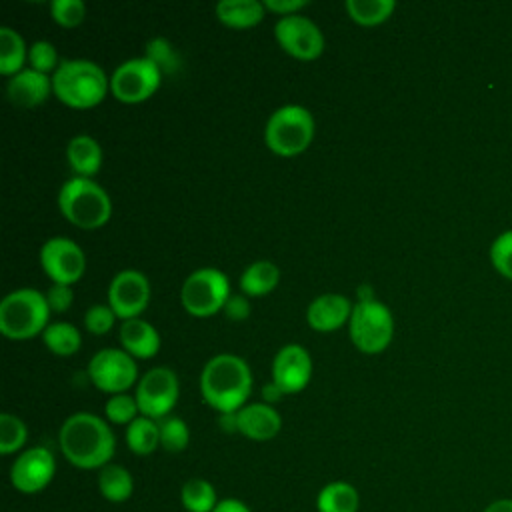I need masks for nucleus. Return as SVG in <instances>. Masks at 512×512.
I'll list each match as a JSON object with an SVG mask.
<instances>
[{"mask_svg":"<svg viewBox=\"0 0 512 512\" xmlns=\"http://www.w3.org/2000/svg\"><path fill=\"white\" fill-rule=\"evenodd\" d=\"M236 418H238V432L256 442L272 440L282 428L280 414L276 412L274 406L266 402H254V404L242 406L236 412Z\"/></svg>","mask_w":512,"mask_h":512,"instance_id":"17","label":"nucleus"},{"mask_svg":"<svg viewBox=\"0 0 512 512\" xmlns=\"http://www.w3.org/2000/svg\"><path fill=\"white\" fill-rule=\"evenodd\" d=\"M348 16L362 26H376L390 18L396 8L394 0H346Z\"/></svg>","mask_w":512,"mask_h":512,"instance_id":"30","label":"nucleus"},{"mask_svg":"<svg viewBox=\"0 0 512 512\" xmlns=\"http://www.w3.org/2000/svg\"><path fill=\"white\" fill-rule=\"evenodd\" d=\"M274 36L282 50L298 60H314L324 52L322 30L302 14L282 16L274 26Z\"/></svg>","mask_w":512,"mask_h":512,"instance_id":"12","label":"nucleus"},{"mask_svg":"<svg viewBox=\"0 0 512 512\" xmlns=\"http://www.w3.org/2000/svg\"><path fill=\"white\" fill-rule=\"evenodd\" d=\"M26 58H28V52L22 36L12 28L2 26L0 28V72L4 76L18 74Z\"/></svg>","mask_w":512,"mask_h":512,"instance_id":"27","label":"nucleus"},{"mask_svg":"<svg viewBox=\"0 0 512 512\" xmlns=\"http://www.w3.org/2000/svg\"><path fill=\"white\" fill-rule=\"evenodd\" d=\"M162 72L146 56L124 60L116 66L110 78L112 96L126 104H136L150 98L160 86Z\"/></svg>","mask_w":512,"mask_h":512,"instance_id":"10","label":"nucleus"},{"mask_svg":"<svg viewBox=\"0 0 512 512\" xmlns=\"http://www.w3.org/2000/svg\"><path fill=\"white\" fill-rule=\"evenodd\" d=\"M230 298V284L218 268H198L182 284L180 300L188 314L204 318L224 308Z\"/></svg>","mask_w":512,"mask_h":512,"instance_id":"8","label":"nucleus"},{"mask_svg":"<svg viewBox=\"0 0 512 512\" xmlns=\"http://www.w3.org/2000/svg\"><path fill=\"white\" fill-rule=\"evenodd\" d=\"M58 208L68 222L78 228L94 230L108 222L112 204L100 184L90 178H70L58 192Z\"/></svg>","mask_w":512,"mask_h":512,"instance_id":"4","label":"nucleus"},{"mask_svg":"<svg viewBox=\"0 0 512 512\" xmlns=\"http://www.w3.org/2000/svg\"><path fill=\"white\" fill-rule=\"evenodd\" d=\"M214 512H252V510L238 498H224L218 502Z\"/></svg>","mask_w":512,"mask_h":512,"instance_id":"42","label":"nucleus"},{"mask_svg":"<svg viewBox=\"0 0 512 512\" xmlns=\"http://www.w3.org/2000/svg\"><path fill=\"white\" fill-rule=\"evenodd\" d=\"M42 340L56 356H72L82 346L78 328L70 322H52L42 332Z\"/></svg>","mask_w":512,"mask_h":512,"instance_id":"28","label":"nucleus"},{"mask_svg":"<svg viewBox=\"0 0 512 512\" xmlns=\"http://www.w3.org/2000/svg\"><path fill=\"white\" fill-rule=\"evenodd\" d=\"M488 258L500 276L512 280V230H504L492 240Z\"/></svg>","mask_w":512,"mask_h":512,"instance_id":"34","label":"nucleus"},{"mask_svg":"<svg viewBox=\"0 0 512 512\" xmlns=\"http://www.w3.org/2000/svg\"><path fill=\"white\" fill-rule=\"evenodd\" d=\"M26 424L14 414H0V454L8 456L20 450L26 442Z\"/></svg>","mask_w":512,"mask_h":512,"instance_id":"33","label":"nucleus"},{"mask_svg":"<svg viewBox=\"0 0 512 512\" xmlns=\"http://www.w3.org/2000/svg\"><path fill=\"white\" fill-rule=\"evenodd\" d=\"M482 512H512V498H498L490 502Z\"/></svg>","mask_w":512,"mask_h":512,"instance_id":"44","label":"nucleus"},{"mask_svg":"<svg viewBox=\"0 0 512 512\" xmlns=\"http://www.w3.org/2000/svg\"><path fill=\"white\" fill-rule=\"evenodd\" d=\"M200 392L208 406L220 414L238 412L252 392L248 364L234 354L212 356L200 374Z\"/></svg>","mask_w":512,"mask_h":512,"instance_id":"2","label":"nucleus"},{"mask_svg":"<svg viewBox=\"0 0 512 512\" xmlns=\"http://www.w3.org/2000/svg\"><path fill=\"white\" fill-rule=\"evenodd\" d=\"M52 312H66L74 302V292L68 284H52L46 294Z\"/></svg>","mask_w":512,"mask_h":512,"instance_id":"39","label":"nucleus"},{"mask_svg":"<svg viewBox=\"0 0 512 512\" xmlns=\"http://www.w3.org/2000/svg\"><path fill=\"white\" fill-rule=\"evenodd\" d=\"M50 92H52V78L32 68H24L18 74L10 76L6 84V94L10 102L20 108H32L42 104Z\"/></svg>","mask_w":512,"mask_h":512,"instance_id":"19","label":"nucleus"},{"mask_svg":"<svg viewBox=\"0 0 512 512\" xmlns=\"http://www.w3.org/2000/svg\"><path fill=\"white\" fill-rule=\"evenodd\" d=\"M50 306L46 294L20 288L0 302V332L10 340H28L46 330Z\"/></svg>","mask_w":512,"mask_h":512,"instance_id":"5","label":"nucleus"},{"mask_svg":"<svg viewBox=\"0 0 512 512\" xmlns=\"http://www.w3.org/2000/svg\"><path fill=\"white\" fill-rule=\"evenodd\" d=\"M348 334L360 352L378 354L392 340L394 318L378 300L356 302L348 320Z\"/></svg>","mask_w":512,"mask_h":512,"instance_id":"7","label":"nucleus"},{"mask_svg":"<svg viewBox=\"0 0 512 512\" xmlns=\"http://www.w3.org/2000/svg\"><path fill=\"white\" fill-rule=\"evenodd\" d=\"M88 376L96 388L108 394H122L138 376L134 358L120 348H102L88 362Z\"/></svg>","mask_w":512,"mask_h":512,"instance_id":"11","label":"nucleus"},{"mask_svg":"<svg viewBox=\"0 0 512 512\" xmlns=\"http://www.w3.org/2000/svg\"><path fill=\"white\" fill-rule=\"evenodd\" d=\"M282 396H284V392H282V388L278 386V384H274V382H268V384H264L262 386V400L266 402V404H274V402H278V400H282Z\"/></svg>","mask_w":512,"mask_h":512,"instance_id":"43","label":"nucleus"},{"mask_svg":"<svg viewBox=\"0 0 512 512\" xmlns=\"http://www.w3.org/2000/svg\"><path fill=\"white\" fill-rule=\"evenodd\" d=\"M358 490L344 480L328 482L316 496L318 512H358Z\"/></svg>","mask_w":512,"mask_h":512,"instance_id":"23","label":"nucleus"},{"mask_svg":"<svg viewBox=\"0 0 512 512\" xmlns=\"http://www.w3.org/2000/svg\"><path fill=\"white\" fill-rule=\"evenodd\" d=\"M160 426V446L166 452H182L190 442V430L186 422L178 416H166L158 420Z\"/></svg>","mask_w":512,"mask_h":512,"instance_id":"32","label":"nucleus"},{"mask_svg":"<svg viewBox=\"0 0 512 512\" xmlns=\"http://www.w3.org/2000/svg\"><path fill=\"white\" fill-rule=\"evenodd\" d=\"M28 62H30L32 70L42 72V74H48L52 70L56 72V68L60 66L58 52H56V48L48 40H36L28 48Z\"/></svg>","mask_w":512,"mask_h":512,"instance_id":"36","label":"nucleus"},{"mask_svg":"<svg viewBox=\"0 0 512 512\" xmlns=\"http://www.w3.org/2000/svg\"><path fill=\"white\" fill-rule=\"evenodd\" d=\"M40 264L54 284H74L82 278L86 258L82 248L64 236L48 238L40 248Z\"/></svg>","mask_w":512,"mask_h":512,"instance_id":"13","label":"nucleus"},{"mask_svg":"<svg viewBox=\"0 0 512 512\" xmlns=\"http://www.w3.org/2000/svg\"><path fill=\"white\" fill-rule=\"evenodd\" d=\"M64 458L82 470H96L110 464L116 438L110 426L92 412H76L64 420L58 432Z\"/></svg>","mask_w":512,"mask_h":512,"instance_id":"1","label":"nucleus"},{"mask_svg":"<svg viewBox=\"0 0 512 512\" xmlns=\"http://www.w3.org/2000/svg\"><path fill=\"white\" fill-rule=\"evenodd\" d=\"M126 444L138 456H148L160 446V426L158 420L138 416L126 428Z\"/></svg>","mask_w":512,"mask_h":512,"instance_id":"26","label":"nucleus"},{"mask_svg":"<svg viewBox=\"0 0 512 512\" xmlns=\"http://www.w3.org/2000/svg\"><path fill=\"white\" fill-rule=\"evenodd\" d=\"M180 394L178 376L168 366L150 368L136 386V402L142 416L162 420L170 414Z\"/></svg>","mask_w":512,"mask_h":512,"instance_id":"9","label":"nucleus"},{"mask_svg":"<svg viewBox=\"0 0 512 512\" xmlns=\"http://www.w3.org/2000/svg\"><path fill=\"white\" fill-rule=\"evenodd\" d=\"M108 90L110 78L92 60H62L52 74V92L72 108H92L104 100Z\"/></svg>","mask_w":512,"mask_h":512,"instance_id":"3","label":"nucleus"},{"mask_svg":"<svg viewBox=\"0 0 512 512\" xmlns=\"http://www.w3.org/2000/svg\"><path fill=\"white\" fill-rule=\"evenodd\" d=\"M312 376V360L304 346L286 344L272 360V382L282 388L284 394H296L304 390Z\"/></svg>","mask_w":512,"mask_h":512,"instance_id":"16","label":"nucleus"},{"mask_svg":"<svg viewBox=\"0 0 512 512\" xmlns=\"http://www.w3.org/2000/svg\"><path fill=\"white\" fill-rule=\"evenodd\" d=\"M180 500L188 512H214L220 502L214 486L204 478L186 480L180 490Z\"/></svg>","mask_w":512,"mask_h":512,"instance_id":"29","label":"nucleus"},{"mask_svg":"<svg viewBox=\"0 0 512 512\" xmlns=\"http://www.w3.org/2000/svg\"><path fill=\"white\" fill-rule=\"evenodd\" d=\"M280 280V270L268 260L252 262L240 276V288L248 296H264L276 288Z\"/></svg>","mask_w":512,"mask_h":512,"instance_id":"25","label":"nucleus"},{"mask_svg":"<svg viewBox=\"0 0 512 512\" xmlns=\"http://www.w3.org/2000/svg\"><path fill=\"white\" fill-rule=\"evenodd\" d=\"M352 308L350 300L342 294H320L308 304L306 320L318 332H332L350 320Z\"/></svg>","mask_w":512,"mask_h":512,"instance_id":"18","label":"nucleus"},{"mask_svg":"<svg viewBox=\"0 0 512 512\" xmlns=\"http://www.w3.org/2000/svg\"><path fill=\"white\" fill-rule=\"evenodd\" d=\"M66 158L78 178H90L102 166V148L92 136L78 134L68 142Z\"/></svg>","mask_w":512,"mask_h":512,"instance_id":"21","label":"nucleus"},{"mask_svg":"<svg viewBox=\"0 0 512 512\" xmlns=\"http://www.w3.org/2000/svg\"><path fill=\"white\" fill-rule=\"evenodd\" d=\"M264 2L258 0H220L216 4V18L232 28H250L264 18Z\"/></svg>","mask_w":512,"mask_h":512,"instance_id":"22","label":"nucleus"},{"mask_svg":"<svg viewBox=\"0 0 512 512\" xmlns=\"http://www.w3.org/2000/svg\"><path fill=\"white\" fill-rule=\"evenodd\" d=\"M366 300H376V298H374V294H372V286L362 284V286L358 288V302H366Z\"/></svg>","mask_w":512,"mask_h":512,"instance_id":"46","label":"nucleus"},{"mask_svg":"<svg viewBox=\"0 0 512 512\" xmlns=\"http://www.w3.org/2000/svg\"><path fill=\"white\" fill-rule=\"evenodd\" d=\"M98 490L108 502L120 504L128 500L134 492L132 474L124 466L110 462L98 472Z\"/></svg>","mask_w":512,"mask_h":512,"instance_id":"24","label":"nucleus"},{"mask_svg":"<svg viewBox=\"0 0 512 512\" xmlns=\"http://www.w3.org/2000/svg\"><path fill=\"white\" fill-rule=\"evenodd\" d=\"M50 14L60 26L74 28L84 20L86 6L82 0H54L50 2Z\"/></svg>","mask_w":512,"mask_h":512,"instance_id":"37","label":"nucleus"},{"mask_svg":"<svg viewBox=\"0 0 512 512\" xmlns=\"http://www.w3.org/2000/svg\"><path fill=\"white\" fill-rule=\"evenodd\" d=\"M144 56L156 64V68L162 74H176L182 66V60L176 52V48L166 38H152L146 42Z\"/></svg>","mask_w":512,"mask_h":512,"instance_id":"31","label":"nucleus"},{"mask_svg":"<svg viewBox=\"0 0 512 512\" xmlns=\"http://www.w3.org/2000/svg\"><path fill=\"white\" fill-rule=\"evenodd\" d=\"M312 138L314 118L298 104H286L274 110L264 128V142L278 156H296L304 152Z\"/></svg>","mask_w":512,"mask_h":512,"instance_id":"6","label":"nucleus"},{"mask_svg":"<svg viewBox=\"0 0 512 512\" xmlns=\"http://www.w3.org/2000/svg\"><path fill=\"white\" fill-rule=\"evenodd\" d=\"M304 6H308L306 0H264V8L280 16L298 14V10Z\"/></svg>","mask_w":512,"mask_h":512,"instance_id":"41","label":"nucleus"},{"mask_svg":"<svg viewBox=\"0 0 512 512\" xmlns=\"http://www.w3.org/2000/svg\"><path fill=\"white\" fill-rule=\"evenodd\" d=\"M150 300V282L138 270H120L110 280L108 286V306L122 320L138 318L140 312L148 306Z\"/></svg>","mask_w":512,"mask_h":512,"instance_id":"15","label":"nucleus"},{"mask_svg":"<svg viewBox=\"0 0 512 512\" xmlns=\"http://www.w3.org/2000/svg\"><path fill=\"white\" fill-rule=\"evenodd\" d=\"M138 402L130 394H114L104 406V414L114 424H130L138 418Z\"/></svg>","mask_w":512,"mask_h":512,"instance_id":"35","label":"nucleus"},{"mask_svg":"<svg viewBox=\"0 0 512 512\" xmlns=\"http://www.w3.org/2000/svg\"><path fill=\"white\" fill-rule=\"evenodd\" d=\"M222 310L234 322H242V320H246L250 316V304H248V300L244 296H230Z\"/></svg>","mask_w":512,"mask_h":512,"instance_id":"40","label":"nucleus"},{"mask_svg":"<svg viewBox=\"0 0 512 512\" xmlns=\"http://www.w3.org/2000/svg\"><path fill=\"white\" fill-rule=\"evenodd\" d=\"M118 316L108 304H94L84 314V326L92 334H106Z\"/></svg>","mask_w":512,"mask_h":512,"instance_id":"38","label":"nucleus"},{"mask_svg":"<svg viewBox=\"0 0 512 512\" xmlns=\"http://www.w3.org/2000/svg\"><path fill=\"white\" fill-rule=\"evenodd\" d=\"M220 426L226 432H238V418L236 412H228V414H220Z\"/></svg>","mask_w":512,"mask_h":512,"instance_id":"45","label":"nucleus"},{"mask_svg":"<svg viewBox=\"0 0 512 512\" xmlns=\"http://www.w3.org/2000/svg\"><path fill=\"white\" fill-rule=\"evenodd\" d=\"M120 342L122 350H126L132 358H152L160 348V336L156 328L142 318L122 320Z\"/></svg>","mask_w":512,"mask_h":512,"instance_id":"20","label":"nucleus"},{"mask_svg":"<svg viewBox=\"0 0 512 512\" xmlns=\"http://www.w3.org/2000/svg\"><path fill=\"white\" fill-rule=\"evenodd\" d=\"M56 460L44 446L24 450L10 466V482L22 494L42 492L54 478Z\"/></svg>","mask_w":512,"mask_h":512,"instance_id":"14","label":"nucleus"}]
</instances>
